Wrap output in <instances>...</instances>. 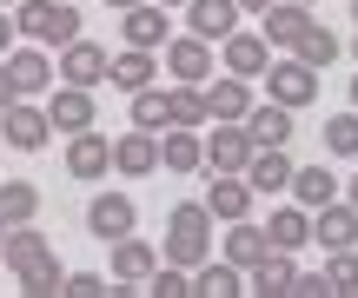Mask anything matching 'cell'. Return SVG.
Returning <instances> with one entry per match:
<instances>
[{"instance_id": "d6986e66", "label": "cell", "mask_w": 358, "mask_h": 298, "mask_svg": "<svg viewBox=\"0 0 358 298\" xmlns=\"http://www.w3.org/2000/svg\"><path fill=\"white\" fill-rule=\"evenodd\" d=\"M259 40H266V47H279V53H292V40H299V27L312 20V7H299V0H272L266 13H259Z\"/></svg>"}, {"instance_id": "2e32d148", "label": "cell", "mask_w": 358, "mask_h": 298, "mask_svg": "<svg viewBox=\"0 0 358 298\" xmlns=\"http://www.w3.org/2000/svg\"><path fill=\"white\" fill-rule=\"evenodd\" d=\"M206 212L213 219H245L252 212V186H245V172H213V186H206Z\"/></svg>"}, {"instance_id": "4fadbf2b", "label": "cell", "mask_w": 358, "mask_h": 298, "mask_svg": "<svg viewBox=\"0 0 358 298\" xmlns=\"http://www.w3.org/2000/svg\"><path fill=\"white\" fill-rule=\"evenodd\" d=\"M113 172H127V179H146V172H159V133L127 126V140H113Z\"/></svg>"}, {"instance_id": "52a82bcc", "label": "cell", "mask_w": 358, "mask_h": 298, "mask_svg": "<svg viewBox=\"0 0 358 298\" xmlns=\"http://www.w3.org/2000/svg\"><path fill=\"white\" fill-rule=\"evenodd\" d=\"M47 140H53V126H47V106H27V100H7V106H0V146L40 153Z\"/></svg>"}, {"instance_id": "e575fe53", "label": "cell", "mask_w": 358, "mask_h": 298, "mask_svg": "<svg viewBox=\"0 0 358 298\" xmlns=\"http://www.w3.org/2000/svg\"><path fill=\"white\" fill-rule=\"evenodd\" d=\"M325 153H332V159H358V106H345V113L325 119Z\"/></svg>"}, {"instance_id": "83f0119b", "label": "cell", "mask_w": 358, "mask_h": 298, "mask_svg": "<svg viewBox=\"0 0 358 298\" xmlns=\"http://www.w3.org/2000/svg\"><path fill=\"white\" fill-rule=\"evenodd\" d=\"M159 166H166V172H206V146H199V133L166 126V140H159Z\"/></svg>"}, {"instance_id": "ffe728a7", "label": "cell", "mask_w": 358, "mask_h": 298, "mask_svg": "<svg viewBox=\"0 0 358 298\" xmlns=\"http://www.w3.org/2000/svg\"><path fill=\"white\" fill-rule=\"evenodd\" d=\"M285 179H292V153H285V146H259V153L245 159V186H252V193H285Z\"/></svg>"}, {"instance_id": "7bdbcfd3", "label": "cell", "mask_w": 358, "mask_h": 298, "mask_svg": "<svg viewBox=\"0 0 358 298\" xmlns=\"http://www.w3.org/2000/svg\"><path fill=\"white\" fill-rule=\"evenodd\" d=\"M106 7H113V13H127V7H133V0H106Z\"/></svg>"}, {"instance_id": "836d02e7", "label": "cell", "mask_w": 358, "mask_h": 298, "mask_svg": "<svg viewBox=\"0 0 358 298\" xmlns=\"http://www.w3.org/2000/svg\"><path fill=\"white\" fill-rule=\"evenodd\" d=\"M319 285H325V298H345V292H358V246H338L332 259H325Z\"/></svg>"}, {"instance_id": "277c9868", "label": "cell", "mask_w": 358, "mask_h": 298, "mask_svg": "<svg viewBox=\"0 0 358 298\" xmlns=\"http://www.w3.org/2000/svg\"><path fill=\"white\" fill-rule=\"evenodd\" d=\"M199 146H206V172H245V159L259 153L245 119H213V126L199 133Z\"/></svg>"}, {"instance_id": "d590c367", "label": "cell", "mask_w": 358, "mask_h": 298, "mask_svg": "<svg viewBox=\"0 0 358 298\" xmlns=\"http://www.w3.org/2000/svg\"><path fill=\"white\" fill-rule=\"evenodd\" d=\"M173 126H186V133L213 126V113H206V93H199V87H173Z\"/></svg>"}, {"instance_id": "8fae6325", "label": "cell", "mask_w": 358, "mask_h": 298, "mask_svg": "<svg viewBox=\"0 0 358 298\" xmlns=\"http://www.w3.org/2000/svg\"><path fill=\"white\" fill-rule=\"evenodd\" d=\"M153 265H159V252L146 246V239H113V292L127 298L133 285H146V278H153Z\"/></svg>"}, {"instance_id": "9a60e30c", "label": "cell", "mask_w": 358, "mask_h": 298, "mask_svg": "<svg viewBox=\"0 0 358 298\" xmlns=\"http://www.w3.org/2000/svg\"><path fill=\"white\" fill-rule=\"evenodd\" d=\"M7 80H13L20 100H34V93L53 87V60H47L40 47H7Z\"/></svg>"}, {"instance_id": "3957f363", "label": "cell", "mask_w": 358, "mask_h": 298, "mask_svg": "<svg viewBox=\"0 0 358 298\" xmlns=\"http://www.w3.org/2000/svg\"><path fill=\"white\" fill-rule=\"evenodd\" d=\"M13 33H27L34 47H66L80 33V13H73V0H20Z\"/></svg>"}, {"instance_id": "cb8c5ba5", "label": "cell", "mask_w": 358, "mask_h": 298, "mask_svg": "<svg viewBox=\"0 0 358 298\" xmlns=\"http://www.w3.org/2000/svg\"><path fill=\"white\" fill-rule=\"evenodd\" d=\"M252 285L245 292H266V298H292V285H299V265H292V252H266V259L252 265Z\"/></svg>"}, {"instance_id": "f1b7e54d", "label": "cell", "mask_w": 358, "mask_h": 298, "mask_svg": "<svg viewBox=\"0 0 358 298\" xmlns=\"http://www.w3.org/2000/svg\"><path fill=\"white\" fill-rule=\"evenodd\" d=\"M245 133H252L259 146H292V106H279V100L252 106V113H245Z\"/></svg>"}, {"instance_id": "ab89813d", "label": "cell", "mask_w": 358, "mask_h": 298, "mask_svg": "<svg viewBox=\"0 0 358 298\" xmlns=\"http://www.w3.org/2000/svg\"><path fill=\"white\" fill-rule=\"evenodd\" d=\"M7 100H20V93H13V80H7V60H0V106Z\"/></svg>"}, {"instance_id": "9c48e42d", "label": "cell", "mask_w": 358, "mask_h": 298, "mask_svg": "<svg viewBox=\"0 0 358 298\" xmlns=\"http://www.w3.org/2000/svg\"><path fill=\"white\" fill-rule=\"evenodd\" d=\"M53 80H66V87H100L106 80V47H93V40H66L60 60H53Z\"/></svg>"}, {"instance_id": "30bf717a", "label": "cell", "mask_w": 358, "mask_h": 298, "mask_svg": "<svg viewBox=\"0 0 358 298\" xmlns=\"http://www.w3.org/2000/svg\"><path fill=\"white\" fill-rule=\"evenodd\" d=\"M66 172H73V179H106V172H113V140H100L93 126L66 133Z\"/></svg>"}, {"instance_id": "7402d4cb", "label": "cell", "mask_w": 358, "mask_h": 298, "mask_svg": "<svg viewBox=\"0 0 358 298\" xmlns=\"http://www.w3.org/2000/svg\"><path fill=\"white\" fill-rule=\"evenodd\" d=\"M232 27H239V7H232V0H186V33L226 40Z\"/></svg>"}, {"instance_id": "f546056e", "label": "cell", "mask_w": 358, "mask_h": 298, "mask_svg": "<svg viewBox=\"0 0 358 298\" xmlns=\"http://www.w3.org/2000/svg\"><path fill=\"white\" fill-rule=\"evenodd\" d=\"M266 60H272V47H266L259 33H239V27L226 33V73L252 80V73H266Z\"/></svg>"}, {"instance_id": "d6a6232c", "label": "cell", "mask_w": 358, "mask_h": 298, "mask_svg": "<svg viewBox=\"0 0 358 298\" xmlns=\"http://www.w3.org/2000/svg\"><path fill=\"white\" fill-rule=\"evenodd\" d=\"M40 212V186L34 179H0V219L7 225H27Z\"/></svg>"}, {"instance_id": "74e56055", "label": "cell", "mask_w": 358, "mask_h": 298, "mask_svg": "<svg viewBox=\"0 0 358 298\" xmlns=\"http://www.w3.org/2000/svg\"><path fill=\"white\" fill-rule=\"evenodd\" d=\"M60 292L66 298H106V292H113V278H100V272H66Z\"/></svg>"}, {"instance_id": "d4e9b609", "label": "cell", "mask_w": 358, "mask_h": 298, "mask_svg": "<svg viewBox=\"0 0 358 298\" xmlns=\"http://www.w3.org/2000/svg\"><path fill=\"white\" fill-rule=\"evenodd\" d=\"M292 60H306L312 73H325V66L338 60V33L325 20H306V27H299V40H292Z\"/></svg>"}, {"instance_id": "f6af8a7d", "label": "cell", "mask_w": 358, "mask_h": 298, "mask_svg": "<svg viewBox=\"0 0 358 298\" xmlns=\"http://www.w3.org/2000/svg\"><path fill=\"white\" fill-rule=\"evenodd\" d=\"M159 7H186V0H159Z\"/></svg>"}, {"instance_id": "ba28073f", "label": "cell", "mask_w": 358, "mask_h": 298, "mask_svg": "<svg viewBox=\"0 0 358 298\" xmlns=\"http://www.w3.org/2000/svg\"><path fill=\"white\" fill-rule=\"evenodd\" d=\"M93 87H66V80H53L47 87V126L53 133H80V126H93Z\"/></svg>"}, {"instance_id": "c3c4849f", "label": "cell", "mask_w": 358, "mask_h": 298, "mask_svg": "<svg viewBox=\"0 0 358 298\" xmlns=\"http://www.w3.org/2000/svg\"><path fill=\"white\" fill-rule=\"evenodd\" d=\"M352 20H358V0H352Z\"/></svg>"}, {"instance_id": "7a4b0ae2", "label": "cell", "mask_w": 358, "mask_h": 298, "mask_svg": "<svg viewBox=\"0 0 358 298\" xmlns=\"http://www.w3.org/2000/svg\"><path fill=\"white\" fill-rule=\"evenodd\" d=\"M213 259V212H206V199H179L166 212V265H206Z\"/></svg>"}, {"instance_id": "603a6c76", "label": "cell", "mask_w": 358, "mask_h": 298, "mask_svg": "<svg viewBox=\"0 0 358 298\" xmlns=\"http://www.w3.org/2000/svg\"><path fill=\"white\" fill-rule=\"evenodd\" d=\"M285 193H292V206H325V199H338V172L332 166H292V179H285Z\"/></svg>"}, {"instance_id": "5bb4252c", "label": "cell", "mask_w": 358, "mask_h": 298, "mask_svg": "<svg viewBox=\"0 0 358 298\" xmlns=\"http://www.w3.org/2000/svg\"><path fill=\"white\" fill-rule=\"evenodd\" d=\"M87 225H93V232L106 239V246H113V239H127L133 225H140V206H133L127 193H100V199L87 206Z\"/></svg>"}, {"instance_id": "484cf974", "label": "cell", "mask_w": 358, "mask_h": 298, "mask_svg": "<svg viewBox=\"0 0 358 298\" xmlns=\"http://www.w3.org/2000/svg\"><path fill=\"white\" fill-rule=\"evenodd\" d=\"M127 126L166 133V126H173V93H159V87H140V93H127Z\"/></svg>"}, {"instance_id": "5b68a950", "label": "cell", "mask_w": 358, "mask_h": 298, "mask_svg": "<svg viewBox=\"0 0 358 298\" xmlns=\"http://www.w3.org/2000/svg\"><path fill=\"white\" fill-rule=\"evenodd\" d=\"M266 100H279V106H312L319 100V73H312L306 60H292V53H285V60H266Z\"/></svg>"}, {"instance_id": "8992f818", "label": "cell", "mask_w": 358, "mask_h": 298, "mask_svg": "<svg viewBox=\"0 0 358 298\" xmlns=\"http://www.w3.org/2000/svg\"><path fill=\"white\" fill-rule=\"evenodd\" d=\"M166 73L179 80V87H206L213 80V40H199V33H166Z\"/></svg>"}, {"instance_id": "8d00e7d4", "label": "cell", "mask_w": 358, "mask_h": 298, "mask_svg": "<svg viewBox=\"0 0 358 298\" xmlns=\"http://www.w3.org/2000/svg\"><path fill=\"white\" fill-rule=\"evenodd\" d=\"M146 292H153V298H192V272H186V265H153Z\"/></svg>"}, {"instance_id": "f907efd6", "label": "cell", "mask_w": 358, "mask_h": 298, "mask_svg": "<svg viewBox=\"0 0 358 298\" xmlns=\"http://www.w3.org/2000/svg\"><path fill=\"white\" fill-rule=\"evenodd\" d=\"M299 7H312V0H299Z\"/></svg>"}, {"instance_id": "681fc988", "label": "cell", "mask_w": 358, "mask_h": 298, "mask_svg": "<svg viewBox=\"0 0 358 298\" xmlns=\"http://www.w3.org/2000/svg\"><path fill=\"white\" fill-rule=\"evenodd\" d=\"M352 60H358V40H352Z\"/></svg>"}, {"instance_id": "1f68e13d", "label": "cell", "mask_w": 358, "mask_h": 298, "mask_svg": "<svg viewBox=\"0 0 358 298\" xmlns=\"http://www.w3.org/2000/svg\"><path fill=\"white\" fill-rule=\"evenodd\" d=\"M192 292L232 298V292H245V272H239V265H226V259H206V265H192Z\"/></svg>"}, {"instance_id": "ee69618b", "label": "cell", "mask_w": 358, "mask_h": 298, "mask_svg": "<svg viewBox=\"0 0 358 298\" xmlns=\"http://www.w3.org/2000/svg\"><path fill=\"white\" fill-rule=\"evenodd\" d=\"M352 106H358V73H352Z\"/></svg>"}, {"instance_id": "6da1fadb", "label": "cell", "mask_w": 358, "mask_h": 298, "mask_svg": "<svg viewBox=\"0 0 358 298\" xmlns=\"http://www.w3.org/2000/svg\"><path fill=\"white\" fill-rule=\"evenodd\" d=\"M0 265H7L13 278H20V292L27 298H47V292H60V259L47 252V239L34 232V219L27 225H7V239H0Z\"/></svg>"}, {"instance_id": "ac0fdd59", "label": "cell", "mask_w": 358, "mask_h": 298, "mask_svg": "<svg viewBox=\"0 0 358 298\" xmlns=\"http://www.w3.org/2000/svg\"><path fill=\"white\" fill-rule=\"evenodd\" d=\"M312 239H319L325 252H338V246H358V212H352V206H338V199L312 206Z\"/></svg>"}, {"instance_id": "4316f807", "label": "cell", "mask_w": 358, "mask_h": 298, "mask_svg": "<svg viewBox=\"0 0 358 298\" xmlns=\"http://www.w3.org/2000/svg\"><path fill=\"white\" fill-rule=\"evenodd\" d=\"M306 239H312V212H306V206H279V212L266 219V246H272V252H299Z\"/></svg>"}, {"instance_id": "7dc6e473", "label": "cell", "mask_w": 358, "mask_h": 298, "mask_svg": "<svg viewBox=\"0 0 358 298\" xmlns=\"http://www.w3.org/2000/svg\"><path fill=\"white\" fill-rule=\"evenodd\" d=\"M0 239H7V219H0Z\"/></svg>"}, {"instance_id": "e0dca14e", "label": "cell", "mask_w": 358, "mask_h": 298, "mask_svg": "<svg viewBox=\"0 0 358 298\" xmlns=\"http://www.w3.org/2000/svg\"><path fill=\"white\" fill-rule=\"evenodd\" d=\"M199 93H206V113H213V119H245V113H252V87H245L239 73H213Z\"/></svg>"}, {"instance_id": "7c38bea8", "label": "cell", "mask_w": 358, "mask_h": 298, "mask_svg": "<svg viewBox=\"0 0 358 298\" xmlns=\"http://www.w3.org/2000/svg\"><path fill=\"white\" fill-rule=\"evenodd\" d=\"M120 33H127V47L159 53V47H166V33H173V20H166V7H159V0H133L127 20H120Z\"/></svg>"}, {"instance_id": "b9f144b4", "label": "cell", "mask_w": 358, "mask_h": 298, "mask_svg": "<svg viewBox=\"0 0 358 298\" xmlns=\"http://www.w3.org/2000/svg\"><path fill=\"white\" fill-rule=\"evenodd\" d=\"M345 206H352V212H358V179H352V193H345Z\"/></svg>"}, {"instance_id": "bcb514c9", "label": "cell", "mask_w": 358, "mask_h": 298, "mask_svg": "<svg viewBox=\"0 0 358 298\" xmlns=\"http://www.w3.org/2000/svg\"><path fill=\"white\" fill-rule=\"evenodd\" d=\"M0 7H20V0H0Z\"/></svg>"}, {"instance_id": "44dd1931", "label": "cell", "mask_w": 358, "mask_h": 298, "mask_svg": "<svg viewBox=\"0 0 358 298\" xmlns=\"http://www.w3.org/2000/svg\"><path fill=\"white\" fill-rule=\"evenodd\" d=\"M153 53L146 47H120V53H106V80H113L120 93H140V87H153Z\"/></svg>"}, {"instance_id": "f35d334b", "label": "cell", "mask_w": 358, "mask_h": 298, "mask_svg": "<svg viewBox=\"0 0 358 298\" xmlns=\"http://www.w3.org/2000/svg\"><path fill=\"white\" fill-rule=\"evenodd\" d=\"M13 40H20V33H13V13H7V7H0V53H7V47H13Z\"/></svg>"}, {"instance_id": "60d3db41", "label": "cell", "mask_w": 358, "mask_h": 298, "mask_svg": "<svg viewBox=\"0 0 358 298\" xmlns=\"http://www.w3.org/2000/svg\"><path fill=\"white\" fill-rule=\"evenodd\" d=\"M232 7H239V13H266L272 0H232Z\"/></svg>"}, {"instance_id": "4dcf8cb0", "label": "cell", "mask_w": 358, "mask_h": 298, "mask_svg": "<svg viewBox=\"0 0 358 298\" xmlns=\"http://www.w3.org/2000/svg\"><path fill=\"white\" fill-rule=\"evenodd\" d=\"M266 225H245V219H232V232H226V265H239V272H252L259 259H266Z\"/></svg>"}]
</instances>
